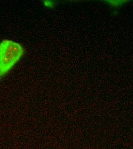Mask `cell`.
<instances>
[{
	"mask_svg": "<svg viewBox=\"0 0 133 149\" xmlns=\"http://www.w3.org/2000/svg\"><path fill=\"white\" fill-rule=\"evenodd\" d=\"M24 54V49L19 44L10 40H3L0 43V77L5 76Z\"/></svg>",
	"mask_w": 133,
	"mask_h": 149,
	"instance_id": "6da1fadb",
	"label": "cell"
}]
</instances>
